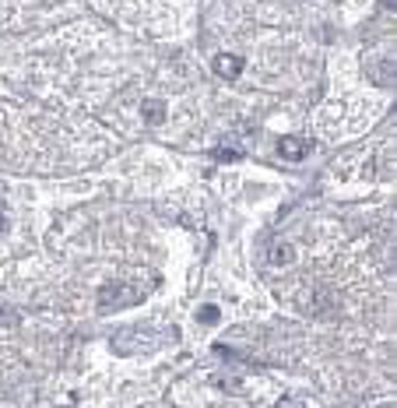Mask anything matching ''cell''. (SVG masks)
<instances>
[{"label":"cell","mask_w":397,"mask_h":408,"mask_svg":"<svg viewBox=\"0 0 397 408\" xmlns=\"http://www.w3.org/2000/svg\"><path fill=\"white\" fill-rule=\"evenodd\" d=\"M144 296V289L137 285H127V282H113V285H102L99 289V313H109V310H123V306H134L137 299Z\"/></svg>","instance_id":"6da1fadb"},{"label":"cell","mask_w":397,"mask_h":408,"mask_svg":"<svg viewBox=\"0 0 397 408\" xmlns=\"http://www.w3.org/2000/svg\"><path fill=\"white\" fill-rule=\"evenodd\" d=\"M309 141L306 137H295V134H285L281 141H278V155L281 158H288V162H302L306 155H309Z\"/></svg>","instance_id":"7a4b0ae2"},{"label":"cell","mask_w":397,"mask_h":408,"mask_svg":"<svg viewBox=\"0 0 397 408\" xmlns=\"http://www.w3.org/2000/svg\"><path fill=\"white\" fill-rule=\"evenodd\" d=\"M211 71H215L222 81H232V78L243 74V57H236V53H218V57L211 60Z\"/></svg>","instance_id":"3957f363"},{"label":"cell","mask_w":397,"mask_h":408,"mask_svg":"<svg viewBox=\"0 0 397 408\" xmlns=\"http://www.w3.org/2000/svg\"><path fill=\"white\" fill-rule=\"evenodd\" d=\"M211 158H215V162H239V158H243V148H236V144H218V148L211 151Z\"/></svg>","instance_id":"277c9868"},{"label":"cell","mask_w":397,"mask_h":408,"mask_svg":"<svg viewBox=\"0 0 397 408\" xmlns=\"http://www.w3.org/2000/svg\"><path fill=\"white\" fill-rule=\"evenodd\" d=\"M141 113H144L148 123H159V120L166 116V106H162L159 99H148V102H141Z\"/></svg>","instance_id":"5b68a950"},{"label":"cell","mask_w":397,"mask_h":408,"mask_svg":"<svg viewBox=\"0 0 397 408\" xmlns=\"http://www.w3.org/2000/svg\"><path fill=\"white\" fill-rule=\"evenodd\" d=\"M267 257H271V264H292V257H295V254H292V247H288V243H274Z\"/></svg>","instance_id":"8992f818"},{"label":"cell","mask_w":397,"mask_h":408,"mask_svg":"<svg viewBox=\"0 0 397 408\" xmlns=\"http://www.w3.org/2000/svg\"><path fill=\"white\" fill-rule=\"evenodd\" d=\"M197 320H201V324H215V320H218V306H201V310H197Z\"/></svg>","instance_id":"52a82bcc"},{"label":"cell","mask_w":397,"mask_h":408,"mask_svg":"<svg viewBox=\"0 0 397 408\" xmlns=\"http://www.w3.org/2000/svg\"><path fill=\"white\" fill-rule=\"evenodd\" d=\"M0 324L15 327V324H18V313H15V310H0Z\"/></svg>","instance_id":"ba28073f"},{"label":"cell","mask_w":397,"mask_h":408,"mask_svg":"<svg viewBox=\"0 0 397 408\" xmlns=\"http://www.w3.org/2000/svg\"><path fill=\"white\" fill-rule=\"evenodd\" d=\"M274 408H306V404H302V401H295V397H281Z\"/></svg>","instance_id":"9c48e42d"},{"label":"cell","mask_w":397,"mask_h":408,"mask_svg":"<svg viewBox=\"0 0 397 408\" xmlns=\"http://www.w3.org/2000/svg\"><path fill=\"white\" fill-rule=\"evenodd\" d=\"M8 226H11V222H8V215H0V233H8Z\"/></svg>","instance_id":"30bf717a"},{"label":"cell","mask_w":397,"mask_h":408,"mask_svg":"<svg viewBox=\"0 0 397 408\" xmlns=\"http://www.w3.org/2000/svg\"><path fill=\"white\" fill-rule=\"evenodd\" d=\"M379 4H383V8L390 11V8H397V0H379Z\"/></svg>","instance_id":"8fae6325"},{"label":"cell","mask_w":397,"mask_h":408,"mask_svg":"<svg viewBox=\"0 0 397 408\" xmlns=\"http://www.w3.org/2000/svg\"><path fill=\"white\" fill-rule=\"evenodd\" d=\"M67 408H74V404H67Z\"/></svg>","instance_id":"7c38bea8"},{"label":"cell","mask_w":397,"mask_h":408,"mask_svg":"<svg viewBox=\"0 0 397 408\" xmlns=\"http://www.w3.org/2000/svg\"><path fill=\"white\" fill-rule=\"evenodd\" d=\"M383 408H386V404H383Z\"/></svg>","instance_id":"4fadbf2b"}]
</instances>
